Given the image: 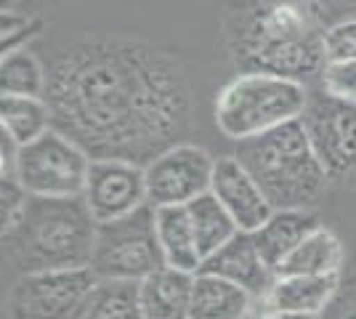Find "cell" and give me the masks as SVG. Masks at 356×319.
Masks as SVG:
<instances>
[{"mask_svg": "<svg viewBox=\"0 0 356 319\" xmlns=\"http://www.w3.org/2000/svg\"><path fill=\"white\" fill-rule=\"evenodd\" d=\"M325 319H356V282L341 288L335 304L330 306Z\"/></svg>", "mask_w": 356, "mask_h": 319, "instance_id": "29", "label": "cell"}, {"mask_svg": "<svg viewBox=\"0 0 356 319\" xmlns=\"http://www.w3.org/2000/svg\"><path fill=\"white\" fill-rule=\"evenodd\" d=\"M312 8L319 14L325 27L341 24V22H354L356 19V0H309Z\"/></svg>", "mask_w": 356, "mask_h": 319, "instance_id": "28", "label": "cell"}, {"mask_svg": "<svg viewBox=\"0 0 356 319\" xmlns=\"http://www.w3.org/2000/svg\"><path fill=\"white\" fill-rule=\"evenodd\" d=\"M248 319H268V314H264L261 309H255V311H252V314H250Z\"/></svg>", "mask_w": 356, "mask_h": 319, "instance_id": "32", "label": "cell"}, {"mask_svg": "<svg viewBox=\"0 0 356 319\" xmlns=\"http://www.w3.org/2000/svg\"><path fill=\"white\" fill-rule=\"evenodd\" d=\"M96 285L90 269H59L16 277L6 293L3 319H74Z\"/></svg>", "mask_w": 356, "mask_h": 319, "instance_id": "9", "label": "cell"}, {"mask_svg": "<svg viewBox=\"0 0 356 319\" xmlns=\"http://www.w3.org/2000/svg\"><path fill=\"white\" fill-rule=\"evenodd\" d=\"M40 30L43 24L38 19H30L19 11H3V54L27 48L24 43H30Z\"/></svg>", "mask_w": 356, "mask_h": 319, "instance_id": "27", "label": "cell"}, {"mask_svg": "<svg viewBox=\"0 0 356 319\" xmlns=\"http://www.w3.org/2000/svg\"><path fill=\"white\" fill-rule=\"evenodd\" d=\"M309 99L312 88L303 83L266 72H239L218 91L213 117L223 136L237 144L300 120Z\"/></svg>", "mask_w": 356, "mask_h": 319, "instance_id": "5", "label": "cell"}, {"mask_svg": "<svg viewBox=\"0 0 356 319\" xmlns=\"http://www.w3.org/2000/svg\"><path fill=\"white\" fill-rule=\"evenodd\" d=\"M160 269H165V259L152 205H144L112 224H99L90 259V272L96 274V279L144 282L149 274Z\"/></svg>", "mask_w": 356, "mask_h": 319, "instance_id": "6", "label": "cell"}, {"mask_svg": "<svg viewBox=\"0 0 356 319\" xmlns=\"http://www.w3.org/2000/svg\"><path fill=\"white\" fill-rule=\"evenodd\" d=\"M186 213H189V221H192L202 263L239 234V227L234 224V218L226 213V208L210 192L197 197L194 202H189Z\"/></svg>", "mask_w": 356, "mask_h": 319, "instance_id": "21", "label": "cell"}, {"mask_svg": "<svg viewBox=\"0 0 356 319\" xmlns=\"http://www.w3.org/2000/svg\"><path fill=\"white\" fill-rule=\"evenodd\" d=\"M90 154L56 128L19 149L16 179L30 197L72 199L83 197L90 173Z\"/></svg>", "mask_w": 356, "mask_h": 319, "instance_id": "7", "label": "cell"}, {"mask_svg": "<svg viewBox=\"0 0 356 319\" xmlns=\"http://www.w3.org/2000/svg\"><path fill=\"white\" fill-rule=\"evenodd\" d=\"M45 101L54 128L90 160L147 167L197 128V85L176 51L122 32H80L54 48Z\"/></svg>", "mask_w": 356, "mask_h": 319, "instance_id": "1", "label": "cell"}, {"mask_svg": "<svg viewBox=\"0 0 356 319\" xmlns=\"http://www.w3.org/2000/svg\"><path fill=\"white\" fill-rule=\"evenodd\" d=\"M74 319H144L138 304V282L96 279Z\"/></svg>", "mask_w": 356, "mask_h": 319, "instance_id": "22", "label": "cell"}, {"mask_svg": "<svg viewBox=\"0 0 356 319\" xmlns=\"http://www.w3.org/2000/svg\"><path fill=\"white\" fill-rule=\"evenodd\" d=\"M19 0H3V11H16Z\"/></svg>", "mask_w": 356, "mask_h": 319, "instance_id": "31", "label": "cell"}, {"mask_svg": "<svg viewBox=\"0 0 356 319\" xmlns=\"http://www.w3.org/2000/svg\"><path fill=\"white\" fill-rule=\"evenodd\" d=\"M268 319H325V317H312V314H274Z\"/></svg>", "mask_w": 356, "mask_h": 319, "instance_id": "30", "label": "cell"}, {"mask_svg": "<svg viewBox=\"0 0 356 319\" xmlns=\"http://www.w3.org/2000/svg\"><path fill=\"white\" fill-rule=\"evenodd\" d=\"M210 195L234 218L239 231H248V234H255L274 213L266 195L261 192V186L255 183V179L245 170V165L234 154H226V157L216 160Z\"/></svg>", "mask_w": 356, "mask_h": 319, "instance_id": "12", "label": "cell"}, {"mask_svg": "<svg viewBox=\"0 0 356 319\" xmlns=\"http://www.w3.org/2000/svg\"><path fill=\"white\" fill-rule=\"evenodd\" d=\"M234 157L255 179L274 211H314L330 186L300 120L237 141Z\"/></svg>", "mask_w": 356, "mask_h": 319, "instance_id": "4", "label": "cell"}, {"mask_svg": "<svg viewBox=\"0 0 356 319\" xmlns=\"http://www.w3.org/2000/svg\"><path fill=\"white\" fill-rule=\"evenodd\" d=\"M200 272L234 282L242 290H248L258 304L266 298L268 290L277 282V272L264 261L255 237L248 231H239L232 243H226L218 253H213Z\"/></svg>", "mask_w": 356, "mask_h": 319, "instance_id": "13", "label": "cell"}, {"mask_svg": "<svg viewBox=\"0 0 356 319\" xmlns=\"http://www.w3.org/2000/svg\"><path fill=\"white\" fill-rule=\"evenodd\" d=\"M99 224L83 197H30L24 215L3 234V261L16 277L59 269H90Z\"/></svg>", "mask_w": 356, "mask_h": 319, "instance_id": "3", "label": "cell"}, {"mask_svg": "<svg viewBox=\"0 0 356 319\" xmlns=\"http://www.w3.org/2000/svg\"><path fill=\"white\" fill-rule=\"evenodd\" d=\"M255 304L258 301L239 285L200 272L194 277L189 319H248L255 311Z\"/></svg>", "mask_w": 356, "mask_h": 319, "instance_id": "18", "label": "cell"}, {"mask_svg": "<svg viewBox=\"0 0 356 319\" xmlns=\"http://www.w3.org/2000/svg\"><path fill=\"white\" fill-rule=\"evenodd\" d=\"M325 61H356V19L325 30Z\"/></svg>", "mask_w": 356, "mask_h": 319, "instance_id": "26", "label": "cell"}, {"mask_svg": "<svg viewBox=\"0 0 356 319\" xmlns=\"http://www.w3.org/2000/svg\"><path fill=\"white\" fill-rule=\"evenodd\" d=\"M154 218H157V240L163 247L165 266L178 269V272L200 274L202 256L197 247L186 205L184 208H154Z\"/></svg>", "mask_w": 356, "mask_h": 319, "instance_id": "19", "label": "cell"}, {"mask_svg": "<svg viewBox=\"0 0 356 319\" xmlns=\"http://www.w3.org/2000/svg\"><path fill=\"white\" fill-rule=\"evenodd\" d=\"M30 205V192L19 183L16 176H0V221H3V234L11 231L19 224Z\"/></svg>", "mask_w": 356, "mask_h": 319, "instance_id": "25", "label": "cell"}, {"mask_svg": "<svg viewBox=\"0 0 356 319\" xmlns=\"http://www.w3.org/2000/svg\"><path fill=\"white\" fill-rule=\"evenodd\" d=\"M341 293V277H277L274 288L261 301V311L325 317Z\"/></svg>", "mask_w": 356, "mask_h": 319, "instance_id": "14", "label": "cell"}, {"mask_svg": "<svg viewBox=\"0 0 356 319\" xmlns=\"http://www.w3.org/2000/svg\"><path fill=\"white\" fill-rule=\"evenodd\" d=\"M319 224L314 211H274L264 227L258 229L252 237L261 250V256L274 272H280L284 259L303 243Z\"/></svg>", "mask_w": 356, "mask_h": 319, "instance_id": "17", "label": "cell"}, {"mask_svg": "<svg viewBox=\"0 0 356 319\" xmlns=\"http://www.w3.org/2000/svg\"><path fill=\"white\" fill-rule=\"evenodd\" d=\"M300 122L330 183L356 186V104L312 91Z\"/></svg>", "mask_w": 356, "mask_h": 319, "instance_id": "8", "label": "cell"}, {"mask_svg": "<svg viewBox=\"0 0 356 319\" xmlns=\"http://www.w3.org/2000/svg\"><path fill=\"white\" fill-rule=\"evenodd\" d=\"M83 199L96 224H112L149 205L147 170L125 160H93Z\"/></svg>", "mask_w": 356, "mask_h": 319, "instance_id": "11", "label": "cell"}, {"mask_svg": "<svg viewBox=\"0 0 356 319\" xmlns=\"http://www.w3.org/2000/svg\"><path fill=\"white\" fill-rule=\"evenodd\" d=\"M346 245L330 227H316L284 259L277 277H341Z\"/></svg>", "mask_w": 356, "mask_h": 319, "instance_id": "16", "label": "cell"}, {"mask_svg": "<svg viewBox=\"0 0 356 319\" xmlns=\"http://www.w3.org/2000/svg\"><path fill=\"white\" fill-rule=\"evenodd\" d=\"M325 24L309 0H245L226 19L239 72H266L312 88L325 67Z\"/></svg>", "mask_w": 356, "mask_h": 319, "instance_id": "2", "label": "cell"}, {"mask_svg": "<svg viewBox=\"0 0 356 319\" xmlns=\"http://www.w3.org/2000/svg\"><path fill=\"white\" fill-rule=\"evenodd\" d=\"M144 170L152 208H184L210 192L216 157L200 144L184 141L157 154Z\"/></svg>", "mask_w": 356, "mask_h": 319, "instance_id": "10", "label": "cell"}, {"mask_svg": "<svg viewBox=\"0 0 356 319\" xmlns=\"http://www.w3.org/2000/svg\"><path fill=\"white\" fill-rule=\"evenodd\" d=\"M48 88V67L30 48L3 54L0 61V91L3 96H43Z\"/></svg>", "mask_w": 356, "mask_h": 319, "instance_id": "23", "label": "cell"}, {"mask_svg": "<svg viewBox=\"0 0 356 319\" xmlns=\"http://www.w3.org/2000/svg\"><path fill=\"white\" fill-rule=\"evenodd\" d=\"M0 131L19 147L54 131V115L43 96H3L0 99Z\"/></svg>", "mask_w": 356, "mask_h": 319, "instance_id": "20", "label": "cell"}, {"mask_svg": "<svg viewBox=\"0 0 356 319\" xmlns=\"http://www.w3.org/2000/svg\"><path fill=\"white\" fill-rule=\"evenodd\" d=\"M194 277L197 274L165 266L138 282V304L144 319H189Z\"/></svg>", "mask_w": 356, "mask_h": 319, "instance_id": "15", "label": "cell"}, {"mask_svg": "<svg viewBox=\"0 0 356 319\" xmlns=\"http://www.w3.org/2000/svg\"><path fill=\"white\" fill-rule=\"evenodd\" d=\"M316 91L335 101L356 104V61H325Z\"/></svg>", "mask_w": 356, "mask_h": 319, "instance_id": "24", "label": "cell"}]
</instances>
